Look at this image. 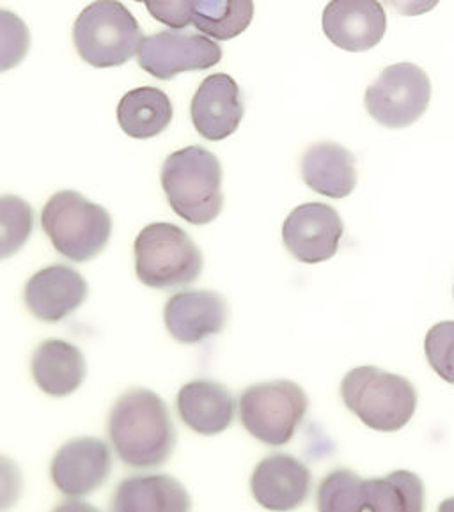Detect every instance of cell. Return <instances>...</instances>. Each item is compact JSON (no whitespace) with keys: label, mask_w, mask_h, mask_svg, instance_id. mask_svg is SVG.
Returning <instances> with one entry per match:
<instances>
[{"label":"cell","mask_w":454,"mask_h":512,"mask_svg":"<svg viewBox=\"0 0 454 512\" xmlns=\"http://www.w3.org/2000/svg\"><path fill=\"white\" fill-rule=\"evenodd\" d=\"M107 433L126 466L158 468L173 456L176 427L164 399L148 388L128 390L112 406Z\"/></svg>","instance_id":"cell-1"},{"label":"cell","mask_w":454,"mask_h":512,"mask_svg":"<svg viewBox=\"0 0 454 512\" xmlns=\"http://www.w3.org/2000/svg\"><path fill=\"white\" fill-rule=\"evenodd\" d=\"M162 188L178 217L192 225H206L224 206L222 167L212 151L188 146L165 158Z\"/></svg>","instance_id":"cell-2"},{"label":"cell","mask_w":454,"mask_h":512,"mask_svg":"<svg viewBox=\"0 0 454 512\" xmlns=\"http://www.w3.org/2000/svg\"><path fill=\"white\" fill-rule=\"evenodd\" d=\"M341 397L346 408L364 426L380 433L403 429L417 408V390L407 378L373 365L357 367L346 374L341 383Z\"/></svg>","instance_id":"cell-3"},{"label":"cell","mask_w":454,"mask_h":512,"mask_svg":"<svg viewBox=\"0 0 454 512\" xmlns=\"http://www.w3.org/2000/svg\"><path fill=\"white\" fill-rule=\"evenodd\" d=\"M41 227L61 256L86 263L100 256L112 234V218L100 204L73 190L57 192L41 213Z\"/></svg>","instance_id":"cell-4"},{"label":"cell","mask_w":454,"mask_h":512,"mask_svg":"<svg viewBox=\"0 0 454 512\" xmlns=\"http://www.w3.org/2000/svg\"><path fill=\"white\" fill-rule=\"evenodd\" d=\"M135 273L151 289L185 288L203 272V252L181 227L149 224L134 243Z\"/></svg>","instance_id":"cell-5"},{"label":"cell","mask_w":454,"mask_h":512,"mask_svg":"<svg viewBox=\"0 0 454 512\" xmlns=\"http://www.w3.org/2000/svg\"><path fill=\"white\" fill-rule=\"evenodd\" d=\"M144 34L137 18L119 0H96L77 16L73 43L93 68H116L134 59Z\"/></svg>","instance_id":"cell-6"},{"label":"cell","mask_w":454,"mask_h":512,"mask_svg":"<svg viewBox=\"0 0 454 512\" xmlns=\"http://www.w3.org/2000/svg\"><path fill=\"white\" fill-rule=\"evenodd\" d=\"M309 399L300 385L267 381L245 388L240 396V422L252 438L272 447L293 440L306 417Z\"/></svg>","instance_id":"cell-7"},{"label":"cell","mask_w":454,"mask_h":512,"mask_svg":"<svg viewBox=\"0 0 454 512\" xmlns=\"http://www.w3.org/2000/svg\"><path fill=\"white\" fill-rule=\"evenodd\" d=\"M431 100L430 77L417 64L387 66L368 87L364 105L376 123L401 130L424 116Z\"/></svg>","instance_id":"cell-8"},{"label":"cell","mask_w":454,"mask_h":512,"mask_svg":"<svg viewBox=\"0 0 454 512\" xmlns=\"http://www.w3.org/2000/svg\"><path fill=\"white\" fill-rule=\"evenodd\" d=\"M220 59L222 48L215 39L183 29H169L144 38L137 54L142 70L158 80H171L185 71L210 70Z\"/></svg>","instance_id":"cell-9"},{"label":"cell","mask_w":454,"mask_h":512,"mask_svg":"<svg viewBox=\"0 0 454 512\" xmlns=\"http://www.w3.org/2000/svg\"><path fill=\"white\" fill-rule=\"evenodd\" d=\"M345 224L329 204L307 202L291 211L282 225V241L300 263L318 264L336 256Z\"/></svg>","instance_id":"cell-10"},{"label":"cell","mask_w":454,"mask_h":512,"mask_svg":"<svg viewBox=\"0 0 454 512\" xmlns=\"http://www.w3.org/2000/svg\"><path fill=\"white\" fill-rule=\"evenodd\" d=\"M112 470L109 445L93 436L75 438L55 452L50 477L68 498H86L102 488Z\"/></svg>","instance_id":"cell-11"},{"label":"cell","mask_w":454,"mask_h":512,"mask_svg":"<svg viewBox=\"0 0 454 512\" xmlns=\"http://www.w3.org/2000/svg\"><path fill=\"white\" fill-rule=\"evenodd\" d=\"M323 32L346 52H368L387 31V15L378 0H330L321 18Z\"/></svg>","instance_id":"cell-12"},{"label":"cell","mask_w":454,"mask_h":512,"mask_svg":"<svg viewBox=\"0 0 454 512\" xmlns=\"http://www.w3.org/2000/svg\"><path fill=\"white\" fill-rule=\"evenodd\" d=\"M87 295L86 279L66 264H54L34 273L24 289L25 307L45 323L68 318L86 302Z\"/></svg>","instance_id":"cell-13"},{"label":"cell","mask_w":454,"mask_h":512,"mask_svg":"<svg viewBox=\"0 0 454 512\" xmlns=\"http://www.w3.org/2000/svg\"><path fill=\"white\" fill-rule=\"evenodd\" d=\"M313 488V475L290 454H272L252 472V497L270 511H293L304 505Z\"/></svg>","instance_id":"cell-14"},{"label":"cell","mask_w":454,"mask_h":512,"mask_svg":"<svg viewBox=\"0 0 454 512\" xmlns=\"http://www.w3.org/2000/svg\"><path fill=\"white\" fill-rule=\"evenodd\" d=\"M243 112L240 87L227 73H213L204 78L190 103L194 128L212 142L231 137L242 123Z\"/></svg>","instance_id":"cell-15"},{"label":"cell","mask_w":454,"mask_h":512,"mask_svg":"<svg viewBox=\"0 0 454 512\" xmlns=\"http://www.w3.org/2000/svg\"><path fill=\"white\" fill-rule=\"evenodd\" d=\"M229 309L215 291H181L164 309L167 332L181 344H199L226 328Z\"/></svg>","instance_id":"cell-16"},{"label":"cell","mask_w":454,"mask_h":512,"mask_svg":"<svg viewBox=\"0 0 454 512\" xmlns=\"http://www.w3.org/2000/svg\"><path fill=\"white\" fill-rule=\"evenodd\" d=\"M176 406L181 422L197 435H220L235 419V397L217 381L196 380L183 385Z\"/></svg>","instance_id":"cell-17"},{"label":"cell","mask_w":454,"mask_h":512,"mask_svg":"<svg viewBox=\"0 0 454 512\" xmlns=\"http://www.w3.org/2000/svg\"><path fill=\"white\" fill-rule=\"evenodd\" d=\"M192 502L171 475H134L119 482L110 509L116 512H185Z\"/></svg>","instance_id":"cell-18"},{"label":"cell","mask_w":454,"mask_h":512,"mask_svg":"<svg viewBox=\"0 0 454 512\" xmlns=\"http://www.w3.org/2000/svg\"><path fill=\"white\" fill-rule=\"evenodd\" d=\"M31 371L36 385L47 396H71L86 380V358L75 344L50 339L32 353Z\"/></svg>","instance_id":"cell-19"},{"label":"cell","mask_w":454,"mask_h":512,"mask_svg":"<svg viewBox=\"0 0 454 512\" xmlns=\"http://www.w3.org/2000/svg\"><path fill=\"white\" fill-rule=\"evenodd\" d=\"M300 171L307 187L330 199H345L357 187L355 156L334 142H321L307 149Z\"/></svg>","instance_id":"cell-20"},{"label":"cell","mask_w":454,"mask_h":512,"mask_svg":"<svg viewBox=\"0 0 454 512\" xmlns=\"http://www.w3.org/2000/svg\"><path fill=\"white\" fill-rule=\"evenodd\" d=\"M171 98L158 87H137L121 98L118 123L132 139H153L173 121Z\"/></svg>","instance_id":"cell-21"},{"label":"cell","mask_w":454,"mask_h":512,"mask_svg":"<svg viewBox=\"0 0 454 512\" xmlns=\"http://www.w3.org/2000/svg\"><path fill=\"white\" fill-rule=\"evenodd\" d=\"M424 509V484L419 475L398 470L387 477L361 482V511H410Z\"/></svg>","instance_id":"cell-22"},{"label":"cell","mask_w":454,"mask_h":512,"mask_svg":"<svg viewBox=\"0 0 454 512\" xmlns=\"http://www.w3.org/2000/svg\"><path fill=\"white\" fill-rule=\"evenodd\" d=\"M252 20L254 0H196L192 9V25L215 41L238 38Z\"/></svg>","instance_id":"cell-23"},{"label":"cell","mask_w":454,"mask_h":512,"mask_svg":"<svg viewBox=\"0 0 454 512\" xmlns=\"http://www.w3.org/2000/svg\"><path fill=\"white\" fill-rule=\"evenodd\" d=\"M0 222H2V257L16 254L31 238L34 229V211L16 195H4L0 199Z\"/></svg>","instance_id":"cell-24"},{"label":"cell","mask_w":454,"mask_h":512,"mask_svg":"<svg viewBox=\"0 0 454 512\" xmlns=\"http://www.w3.org/2000/svg\"><path fill=\"white\" fill-rule=\"evenodd\" d=\"M361 482L348 468L330 472L318 488V509L321 512L361 511Z\"/></svg>","instance_id":"cell-25"},{"label":"cell","mask_w":454,"mask_h":512,"mask_svg":"<svg viewBox=\"0 0 454 512\" xmlns=\"http://www.w3.org/2000/svg\"><path fill=\"white\" fill-rule=\"evenodd\" d=\"M424 353L431 369L454 385V321H442L428 330Z\"/></svg>","instance_id":"cell-26"},{"label":"cell","mask_w":454,"mask_h":512,"mask_svg":"<svg viewBox=\"0 0 454 512\" xmlns=\"http://www.w3.org/2000/svg\"><path fill=\"white\" fill-rule=\"evenodd\" d=\"M0 22H2V71H8L9 68L22 63L31 43V36L24 22L9 11H0Z\"/></svg>","instance_id":"cell-27"},{"label":"cell","mask_w":454,"mask_h":512,"mask_svg":"<svg viewBox=\"0 0 454 512\" xmlns=\"http://www.w3.org/2000/svg\"><path fill=\"white\" fill-rule=\"evenodd\" d=\"M146 6L149 15L169 29H187L192 24L196 0H135Z\"/></svg>","instance_id":"cell-28"},{"label":"cell","mask_w":454,"mask_h":512,"mask_svg":"<svg viewBox=\"0 0 454 512\" xmlns=\"http://www.w3.org/2000/svg\"><path fill=\"white\" fill-rule=\"evenodd\" d=\"M440 0H384L385 6L401 16H421L439 6Z\"/></svg>","instance_id":"cell-29"}]
</instances>
